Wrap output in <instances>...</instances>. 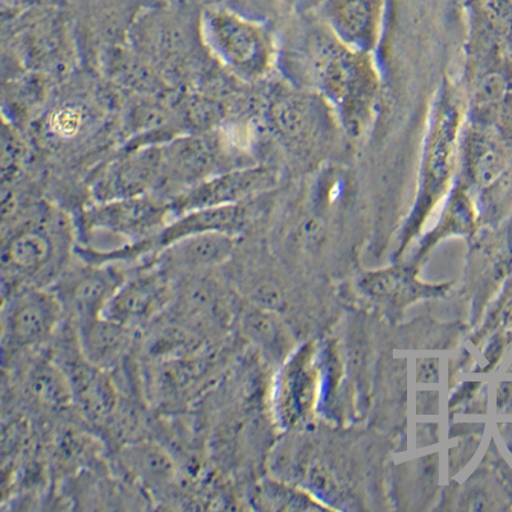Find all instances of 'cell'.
Returning <instances> with one entry per match:
<instances>
[{
  "label": "cell",
  "instance_id": "obj_12",
  "mask_svg": "<svg viewBox=\"0 0 512 512\" xmlns=\"http://www.w3.org/2000/svg\"><path fill=\"white\" fill-rule=\"evenodd\" d=\"M59 122V128H61V131L63 134H66V132H72L73 130H76L77 126H79V116L75 113H64L61 114V116L58 117Z\"/></svg>",
  "mask_w": 512,
  "mask_h": 512
},
{
  "label": "cell",
  "instance_id": "obj_2",
  "mask_svg": "<svg viewBox=\"0 0 512 512\" xmlns=\"http://www.w3.org/2000/svg\"><path fill=\"white\" fill-rule=\"evenodd\" d=\"M56 242L47 232L30 228L18 232L3 251L4 295L20 287H49L62 276Z\"/></svg>",
  "mask_w": 512,
  "mask_h": 512
},
{
  "label": "cell",
  "instance_id": "obj_4",
  "mask_svg": "<svg viewBox=\"0 0 512 512\" xmlns=\"http://www.w3.org/2000/svg\"><path fill=\"white\" fill-rule=\"evenodd\" d=\"M56 363L70 382L73 401L86 418L103 422L116 410L117 391L105 370L82 354L79 340L57 355Z\"/></svg>",
  "mask_w": 512,
  "mask_h": 512
},
{
  "label": "cell",
  "instance_id": "obj_3",
  "mask_svg": "<svg viewBox=\"0 0 512 512\" xmlns=\"http://www.w3.org/2000/svg\"><path fill=\"white\" fill-rule=\"evenodd\" d=\"M176 288L164 272H145L122 283L105 309L107 317L132 329L158 318L172 304Z\"/></svg>",
  "mask_w": 512,
  "mask_h": 512
},
{
  "label": "cell",
  "instance_id": "obj_6",
  "mask_svg": "<svg viewBox=\"0 0 512 512\" xmlns=\"http://www.w3.org/2000/svg\"><path fill=\"white\" fill-rule=\"evenodd\" d=\"M82 354L96 367L111 369L126 358L134 344L135 329L102 317L76 324Z\"/></svg>",
  "mask_w": 512,
  "mask_h": 512
},
{
  "label": "cell",
  "instance_id": "obj_7",
  "mask_svg": "<svg viewBox=\"0 0 512 512\" xmlns=\"http://www.w3.org/2000/svg\"><path fill=\"white\" fill-rule=\"evenodd\" d=\"M208 35L217 52L235 66H256L262 58L263 44L258 32L230 13H213L208 21Z\"/></svg>",
  "mask_w": 512,
  "mask_h": 512
},
{
  "label": "cell",
  "instance_id": "obj_1",
  "mask_svg": "<svg viewBox=\"0 0 512 512\" xmlns=\"http://www.w3.org/2000/svg\"><path fill=\"white\" fill-rule=\"evenodd\" d=\"M63 304L49 287L27 286L4 295V352H18L43 346L61 326Z\"/></svg>",
  "mask_w": 512,
  "mask_h": 512
},
{
  "label": "cell",
  "instance_id": "obj_9",
  "mask_svg": "<svg viewBox=\"0 0 512 512\" xmlns=\"http://www.w3.org/2000/svg\"><path fill=\"white\" fill-rule=\"evenodd\" d=\"M121 463L127 473L146 488H164L176 477L173 460L155 443L139 442L123 448Z\"/></svg>",
  "mask_w": 512,
  "mask_h": 512
},
{
  "label": "cell",
  "instance_id": "obj_8",
  "mask_svg": "<svg viewBox=\"0 0 512 512\" xmlns=\"http://www.w3.org/2000/svg\"><path fill=\"white\" fill-rule=\"evenodd\" d=\"M232 241L226 232H201L178 240L167 248L168 267L199 273L227 262Z\"/></svg>",
  "mask_w": 512,
  "mask_h": 512
},
{
  "label": "cell",
  "instance_id": "obj_11",
  "mask_svg": "<svg viewBox=\"0 0 512 512\" xmlns=\"http://www.w3.org/2000/svg\"><path fill=\"white\" fill-rule=\"evenodd\" d=\"M32 395L49 406H64L73 401L70 382L57 363H40L31 370Z\"/></svg>",
  "mask_w": 512,
  "mask_h": 512
},
{
  "label": "cell",
  "instance_id": "obj_5",
  "mask_svg": "<svg viewBox=\"0 0 512 512\" xmlns=\"http://www.w3.org/2000/svg\"><path fill=\"white\" fill-rule=\"evenodd\" d=\"M126 281L120 271L91 265L90 269L59 277L52 288L63 304L70 310L75 324L102 317L118 288Z\"/></svg>",
  "mask_w": 512,
  "mask_h": 512
},
{
  "label": "cell",
  "instance_id": "obj_10",
  "mask_svg": "<svg viewBox=\"0 0 512 512\" xmlns=\"http://www.w3.org/2000/svg\"><path fill=\"white\" fill-rule=\"evenodd\" d=\"M159 221L157 210L137 203L102 209L90 218L91 227L143 237L157 227Z\"/></svg>",
  "mask_w": 512,
  "mask_h": 512
}]
</instances>
